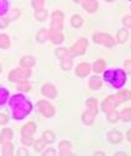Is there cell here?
<instances>
[{"label": "cell", "mask_w": 131, "mask_h": 156, "mask_svg": "<svg viewBox=\"0 0 131 156\" xmlns=\"http://www.w3.org/2000/svg\"><path fill=\"white\" fill-rule=\"evenodd\" d=\"M43 4H44V0H32V5L37 10L43 9Z\"/></svg>", "instance_id": "8d00e7d4"}, {"label": "cell", "mask_w": 131, "mask_h": 156, "mask_svg": "<svg viewBox=\"0 0 131 156\" xmlns=\"http://www.w3.org/2000/svg\"><path fill=\"white\" fill-rule=\"evenodd\" d=\"M125 68H126L127 73L131 74V60H126V62H125Z\"/></svg>", "instance_id": "f6af8a7d"}, {"label": "cell", "mask_w": 131, "mask_h": 156, "mask_svg": "<svg viewBox=\"0 0 131 156\" xmlns=\"http://www.w3.org/2000/svg\"><path fill=\"white\" fill-rule=\"evenodd\" d=\"M36 132V124L33 122H29L27 124H25L21 129V134L22 136H26V135H32L33 133Z\"/></svg>", "instance_id": "4fadbf2b"}, {"label": "cell", "mask_w": 131, "mask_h": 156, "mask_svg": "<svg viewBox=\"0 0 131 156\" xmlns=\"http://www.w3.org/2000/svg\"><path fill=\"white\" fill-rule=\"evenodd\" d=\"M102 87V81L98 76H92L90 79V89L91 90H98Z\"/></svg>", "instance_id": "ffe728a7"}, {"label": "cell", "mask_w": 131, "mask_h": 156, "mask_svg": "<svg viewBox=\"0 0 131 156\" xmlns=\"http://www.w3.org/2000/svg\"><path fill=\"white\" fill-rule=\"evenodd\" d=\"M8 97H9V91L4 87H0V105H3Z\"/></svg>", "instance_id": "d6a6232c"}, {"label": "cell", "mask_w": 131, "mask_h": 156, "mask_svg": "<svg viewBox=\"0 0 131 156\" xmlns=\"http://www.w3.org/2000/svg\"><path fill=\"white\" fill-rule=\"evenodd\" d=\"M20 15V10H17V9H14L12 10V15L9 17L10 20H15V19H17V16Z\"/></svg>", "instance_id": "60d3db41"}, {"label": "cell", "mask_w": 131, "mask_h": 156, "mask_svg": "<svg viewBox=\"0 0 131 156\" xmlns=\"http://www.w3.org/2000/svg\"><path fill=\"white\" fill-rule=\"evenodd\" d=\"M55 54H57V57L60 58V59L66 58V57H69V49H66V48H58V49L55 51Z\"/></svg>", "instance_id": "1f68e13d"}, {"label": "cell", "mask_w": 131, "mask_h": 156, "mask_svg": "<svg viewBox=\"0 0 131 156\" xmlns=\"http://www.w3.org/2000/svg\"><path fill=\"white\" fill-rule=\"evenodd\" d=\"M105 69V63L103 62V60H97L96 63H95V65H93V70L96 71V73H102L103 70Z\"/></svg>", "instance_id": "f546056e"}, {"label": "cell", "mask_w": 131, "mask_h": 156, "mask_svg": "<svg viewBox=\"0 0 131 156\" xmlns=\"http://www.w3.org/2000/svg\"><path fill=\"white\" fill-rule=\"evenodd\" d=\"M16 89L20 91H28V90H31V86L27 84V81H23V83H20Z\"/></svg>", "instance_id": "d590c367"}, {"label": "cell", "mask_w": 131, "mask_h": 156, "mask_svg": "<svg viewBox=\"0 0 131 156\" xmlns=\"http://www.w3.org/2000/svg\"><path fill=\"white\" fill-rule=\"evenodd\" d=\"M49 38L54 44H59L64 41V36L61 34V32H57V31H49Z\"/></svg>", "instance_id": "7c38bea8"}, {"label": "cell", "mask_w": 131, "mask_h": 156, "mask_svg": "<svg viewBox=\"0 0 131 156\" xmlns=\"http://www.w3.org/2000/svg\"><path fill=\"white\" fill-rule=\"evenodd\" d=\"M126 138H127V140H130V141H131V129L126 133Z\"/></svg>", "instance_id": "bcb514c9"}, {"label": "cell", "mask_w": 131, "mask_h": 156, "mask_svg": "<svg viewBox=\"0 0 131 156\" xmlns=\"http://www.w3.org/2000/svg\"><path fill=\"white\" fill-rule=\"evenodd\" d=\"M127 37H129V32H127V30H125V28L119 30L118 33H116L118 42H120V43H124V42L127 40Z\"/></svg>", "instance_id": "7402d4cb"}, {"label": "cell", "mask_w": 131, "mask_h": 156, "mask_svg": "<svg viewBox=\"0 0 131 156\" xmlns=\"http://www.w3.org/2000/svg\"><path fill=\"white\" fill-rule=\"evenodd\" d=\"M44 146H46V140L44 139H39L34 143V149L37 151H42L43 149H44Z\"/></svg>", "instance_id": "836d02e7"}, {"label": "cell", "mask_w": 131, "mask_h": 156, "mask_svg": "<svg viewBox=\"0 0 131 156\" xmlns=\"http://www.w3.org/2000/svg\"><path fill=\"white\" fill-rule=\"evenodd\" d=\"M10 106L12 107V115L15 119H23L32 111L31 102L22 95H15L10 98Z\"/></svg>", "instance_id": "6da1fadb"}, {"label": "cell", "mask_w": 131, "mask_h": 156, "mask_svg": "<svg viewBox=\"0 0 131 156\" xmlns=\"http://www.w3.org/2000/svg\"><path fill=\"white\" fill-rule=\"evenodd\" d=\"M11 138H12V130L9 129V128H5V129L2 132V134H0V143L5 144V143L10 141Z\"/></svg>", "instance_id": "ac0fdd59"}, {"label": "cell", "mask_w": 131, "mask_h": 156, "mask_svg": "<svg viewBox=\"0 0 131 156\" xmlns=\"http://www.w3.org/2000/svg\"><path fill=\"white\" fill-rule=\"evenodd\" d=\"M8 117L4 113H0V124H6L8 123Z\"/></svg>", "instance_id": "ab89813d"}, {"label": "cell", "mask_w": 131, "mask_h": 156, "mask_svg": "<svg viewBox=\"0 0 131 156\" xmlns=\"http://www.w3.org/2000/svg\"><path fill=\"white\" fill-rule=\"evenodd\" d=\"M57 154V151L54 150V149H48V150H46L44 152H43V155L44 156H48V155H52V156H54Z\"/></svg>", "instance_id": "b9f144b4"}, {"label": "cell", "mask_w": 131, "mask_h": 156, "mask_svg": "<svg viewBox=\"0 0 131 156\" xmlns=\"http://www.w3.org/2000/svg\"><path fill=\"white\" fill-rule=\"evenodd\" d=\"M8 11V2L6 0H0V15H4Z\"/></svg>", "instance_id": "e575fe53"}, {"label": "cell", "mask_w": 131, "mask_h": 156, "mask_svg": "<svg viewBox=\"0 0 131 156\" xmlns=\"http://www.w3.org/2000/svg\"><path fill=\"white\" fill-rule=\"evenodd\" d=\"M0 71H2V65H0Z\"/></svg>", "instance_id": "681fc988"}, {"label": "cell", "mask_w": 131, "mask_h": 156, "mask_svg": "<svg viewBox=\"0 0 131 156\" xmlns=\"http://www.w3.org/2000/svg\"><path fill=\"white\" fill-rule=\"evenodd\" d=\"M119 117L124 121V122H129V121H131V107H129V108H125L120 114H119Z\"/></svg>", "instance_id": "603a6c76"}, {"label": "cell", "mask_w": 131, "mask_h": 156, "mask_svg": "<svg viewBox=\"0 0 131 156\" xmlns=\"http://www.w3.org/2000/svg\"><path fill=\"white\" fill-rule=\"evenodd\" d=\"M107 117H108V121L112 122V123H115L120 117H119V113L115 111V109H112L109 112H107Z\"/></svg>", "instance_id": "d4e9b609"}, {"label": "cell", "mask_w": 131, "mask_h": 156, "mask_svg": "<svg viewBox=\"0 0 131 156\" xmlns=\"http://www.w3.org/2000/svg\"><path fill=\"white\" fill-rule=\"evenodd\" d=\"M121 139H122V135H121L120 132L112 130V132L108 133V140H109L110 143H113V144H118V143H120Z\"/></svg>", "instance_id": "5bb4252c"}, {"label": "cell", "mask_w": 131, "mask_h": 156, "mask_svg": "<svg viewBox=\"0 0 131 156\" xmlns=\"http://www.w3.org/2000/svg\"><path fill=\"white\" fill-rule=\"evenodd\" d=\"M86 105H87V107H88L90 112H92L95 115H97V113H98V102H97L96 98H88L86 101Z\"/></svg>", "instance_id": "2e32d148"}, {"label": "cell", "mask_w": 131, "mask_h": 156, "mask_svg": "<svg viewBox=\"0 0 131 156\" xmlns=\"http://www.w3.org/2000/svg\"><path fill=\"white\" fill-rule=\"evenodd\" d=\"M48 38H49V33H48V31H47L46 28H42V30L38 32V34H37V41L40 42V43L46 42Z\"/></svg>", "instance_id": "44dd1931"}, {"label": "cell", "mask_w": 131, "mask_h": 156, "mask_svg": "<svg viewBox=\"0 0 131 156\" xmlns=\"http://www.w3.org/2000/svg\"><path fill=\"white\" fill-rule=\"evenodd\" d=\"M95 114L92 113V112H90L88 109H87L86 112H83V114H82V122L84 123V124H92L93 123V121H95Z\"/></svg>", "instance_id": "d6986e66"}, {"label": "cell", "mask_w": 131, "mask_h": 156, "mask_svg": "<svg viewBox=\"0 0 131 156\" xmlns=\"http://www.w3.org/2000/svg\"><path fill=\"white\" fill-rule=\"evenodd\" d=\"M87 48V40L86 38H80V40L69 49V57H76V55H81L86 52Z\"/></svg>", "instance_id": "5b68a950"}, {"label": "cell", "mask_w": 131, "mask_h": 156, "mask_svg": "<svg viewBox=\"0 0 131 156\" xmlns=\"http://www.w3.org/2000/svg\"><path fill=\"white\" fill-rule=\"evenodd\" d=\"M60 65H61V68H63L64 70H70V69L72 68V59H71V57L63 58Z\"/></svg>", "instance_id": "cb8c5ba5"}, {"label": "cell", "mask_w": 131, "mask_h": 156, "mask_svg": "<svg viewBox=\"0 0 131 156\" xmlns=\"http://www.w3.org/2000/svg\"><path fill=\"white\" fill-rule=\"evenodd\" d=\"M122 23L127 27V28H131V16H125L122 19Z\"/></svg>", "instance_id": "f35d334b"}, {"label": "cell", "mask_w": 131, "mask_h": 156, "mask_svg": "<svg viewBox=\"0 0 131 156\" xmlns=\"http://www.w3.org/2000/svg\"><path fill=\"white\" fill-rule=\"evenodd\" d=\"M10 46V38L6 34H0V48H8Z\"/></svg>", "instance_id": "4316f807"}, {"label": "cell", "mask_w": 131, "mask_h": 156, "mask_svg": "<svg viewBox=\"0 0 131 156\" xmlns=\"http://www.w3.org/2000/svg\"><path fill=\"white\" fill-rule=\"evenodd\" d=\"M93 41L96 43H99V44H103L108 48H112L115 46V41L113 40V37L108 33H95L93 36Z\"/></svg>", "instance_id": "8992f818"}, {"label": "cell", "mask_w": 131, "mask_h": 156, "mask_svg": "<svg viewBox=\"0 0 131 156\" xmlns=\"http://www.w3.org/2000/svg\"><path fill=\"white\" fill-rule=\"evenodd\" d=\"M74 2H75V3H82L83 0H74Z\"/></svg>", "instance_id": "7dc6e473"}, {"label": "cell", "mask_w": 131, "mask_h": 156, "mask_svg": "<svg viewBox=\"0 0 131 156\" xmlns=\"http://www.w3.org/2000/svg\"><path fill=\"white\" fill-rule=\"evenodd\" d=\"M105 2H114V0H105Z\"/></svg>", "instance_id": "c3c4849f"}, {"label": "cell", "mask_w": 131, "mask_h": 156, "mask_svg": "<svg viewBox=\"0 0 131 156\" xmlns=\"http://www.w3.org/2000/svg\"><path fill=\"white\" fill-rule=\"evenodd\" d=\"M17 155H19V156H27V155H28V151H27L26 149L21 147V149H19V151H17Z\"/></svg>", "instance_id": "7bdbcfd3"}, {"label": "cell", "mask_w": 131, "mask_h": 156, "mask_svg": "<svg viewBox=\"0 0 131 156\" xmlns=\"http://www.w3.org/2000/svg\"><path fill=\"white\" fill-rule=\"evenodd\" d=\"M12 151H14L12 144H11L10 141L5 143L4 146H3V155H5V156H11V155H12Z\"/></svg>", "instance_id": "484cf974"}, {"label": "cell", "mask_w": 131, "mask_h": 156, "mask_svg": "<svg viewBox=\"0 0 131 156\" xmlns=\"http://www.w3.org/2000/svg\"><path fill=\"white\" fill-rule=\"evenodd\" d=\"M70 149H71V144L69 141H66V140H64V141H61L59 144V152H60L61 156L70 155Z\"/></svg>", "instance_id": "9a60e30c"}, {"label": "cell", "mask_w": 131, "mask_h": 156, "mask_svg": "<svg viewBox=\"0 0 131 156\" xmlns=\"http://www.w3.org/2000/svg\"><path fill=\"white\" fill-rule=\"evenodd\" d=\"M37 106H38L39 112H40L42 114H44L46 117H48V118H49V117H53L54 113H55L54 107H53L49 102H47V101H38Z\"/></svg>", "instance_id": "ba28073f"}, {"label": "cell", "mask_w": 131, "mask_h": 156, "mask_svg": "<svg viewBox=\"0 0 131 156\" xmlns=\"http://www.w3.org/2000/svg\"><path fill=\"white\" fill-rule=\"evenodd\" d=\"M90 71H91V66H90V64H87V63H81L76 68V75H78L81 77L87 76L90 74Z\"/></svg>", "instance_id": "8fae6325"}, {"label": "cell", "mask_w": 131, "mask_h": 156, "mask_svg": "<svg viewBox=\"0 0 131 156\" xmlns=\"http://www.w3.org/2000/svg\"><path fill=\"white\" fill-rule=\"evenodd\" d=\"M42 94L44 96H47V97H49V98H55L58 92H57V89L54 87V85L46 84V85H43V87H42Z\"/></svg>", "instance_id": "9c48e42d"}, {"label": "cell", "mask_w": 131, "mask_h": 156, "mask_svg": "<svg viewBox=\"0 0 131 156\" xmlns=\"http://www.w3.org/2000/svg\"><path fill=\"white\" fill-rule=\"evenodd\" d=\"M31 69L29 68H20L15 69L9 74V79L11 81H17V83H23L27 81V79L31 76Z\"/></svg>", "instance_id": "277c9868"}, {"label": "cell", "mask_w": 131, "mask_h": 156, "mask_svg": "<svg viewBox=\"0 0 131 156\" xmlns=\"http://www.w3.org/2000/svg\"><path fill=\"white\" fill-rule=\"evenodd\" d=\"M63 20H64V15L61 11L57 10L52 14V23H50V30L49 31H57V32H61L63 28Z\"/></svg>", "instance_id": "52a82bcc"}, {"label": "cell", "mask_w": 131, "mask_h": 156, "mask_svg": "<svg viewBox=\"0 0 131 156\" xmlns=\"http://www.w3.org/2000/svg\"><path fill=\"white\" fill-rule=\"evenodd\" d=\"M82 6L87 12H95L98 9V3L97 0H83Z\"/></svg>", "instance_id": "30bf717a"}, {"label": "cell", "mask_w": 131, "mask_h": 156, "mask_svg": "<svg viewBox=\"0 0 131 156\" xmlns=\"http://www.w3.org/2000/svg\"><path fill=\"white\" fill-rule=\"evenodd\" d=\"M34 16H36V19L39 20V21H44V20L47 19V16H48V12H47L44 9H39V10L36 11Z\"/></svg>", "instance_id": "83f0119b"}, {"label": "cell", "mask_w": 131, "mask_h": 156, "mask_svg": "<svg viewBox=\"0 0 131 156\" xmlns=\"http://www.w3.org/2000/svg\"><path fill=\"white\" fill-rule=\"evenodd\" d=\"M34 63H36V60H34V58L31 57V55H25V57H22L21 60H20V64H21L22 68H32V66L34 65Z\"/></svg>", "instance_id": "e0dca14e"}, {"label": "cell", "mask_w": 131, "mask_h": 156, "mask_svg": "<svg viewBox=\"0 0 131 156\" xmlns=\"http://www.w3.org/2000/svg\"><path fill=\"white\" fill-rule=\"evenodd\" d=\"M82 22H83V20H82V17H81L80 15H75V16H72V19H71V25H72L75 28L81 27Z\"/></svg>", "instance_id": "f1b7e54d"}, {"label": "cell", "mask_w": 131, "mask_h": 156, "mask_svg": "<svg viewBox=\"0 0 131 156\" xmlns=\"http://www.w3.org/2000/svg\"><path fill=\"white\" fill-rule=\"evenodd\" d=\"M22 143L25 144V145H27V146H29V145H32V143H33V138H32V135H26V136H22Z\"/></svg>", "instance_id": "74e56055"}, {"label": "cell", "mask_w": 131, "mask_h": 156, "mask_svg": "<svg viewBox=\"0 0 131 156\" xmlns=\"http://www.w3.org/2000/svg\"><path fill=\"white\" fill-rule=\"evenodd\" d=\"M104 79L107 83L112 84L114 87L120 89L124 86L126 81V74L121 69H113V70H108L104 73Z\"/></svg>", "instance_id": "3957f363"}, {"label": "cell", "mask_w": 131, "mask_h": 156, "mask_svg": "<svg viewBox=\"0 0 131 156\" xmlns=\"http://www.w3.org/2000/svg\"><path fill=\"white\" fill-rule=\"evenodd\" d=\"M10 19H0V27H6Z\"/></svg>", "instance_id": "ee69618b"}, {"label": "cell", "mask_w": 131, "mask_h": 156, "mask_svg": "<svg viewBox=\"0 0 131 156\" xmlns=\"http://www.w3.org/2000/svg\"><path fill=\"white\" fill-rule=\"evenodd\" d=\"M131 100V91L129 90H122V91H119L116 95H113V96H109L108 98H105L102 103V109L104 112H109L112 109L115 108L116 105L119 103H122L125 101H129Z\"/></svg>", "instance_id": "7a4b0ae2"}, {"label": "cell", "mask_w": 131, "mask_h": 156, "mask_svg": "<svg viewBox=\"0 0 131 156\" xmlns=\"http://www.w3.org/2000/svg\"><path fill=\"white\" fill-rule=\"evenodd\" d=\"M43 139L46 140V143H53L55 140V136L50 130H46L43 133Z\"/></svg>", "instance_id": "4dcf8cb0"}]
</instances>
